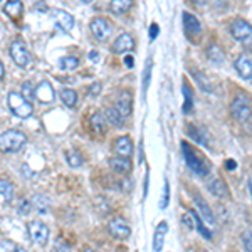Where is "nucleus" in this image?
<instances>
[{"label":"nucleus","instance_id":"79ce46f5","mask_svg":"<svg viewBox=\"0 0 252 252\" xmlns=\"http://www.w3.org/2000/svg\"><path fill=\"white\" fill-rule=\"evenodd\" d=\"M19 212L22 214V215H27L31 212V202H27V200H24L22 204H20V209H19Z\"/></svg>","mask_w":252,"mask_h":252},{"label":"nucleus","instance_id":"c85d7f7f","mask_svg":"<svg viewBox=\"0 0 252 252\" xmlns=\"http://www.w3.org/2000/svg\"><path fill=\"white\" fill-rule=\"evenodd\" d=\"M108 125V118L103 115V113H94L91 116V126L96 129V131H104Z\"/></svg>","mask_w":252,"mask_h":252},{"label":"nucleus","instance_id":"a19ab883","mask_svg":"<svg viewBox=\"0 0 252 252\" xmlns=\"http://www.w3.org/2000/svg\"><path fill=\"white\" fill-rule=\"evenodd\" d=\"M99 93H101V83H94L91 88L88 89V94H89V96H93V97L97 96Z\"/></svg>","mask_w":252,"mask_h":252},{"label":"nucleus","instance_id":"c03bdc74","mask_svg":"<svg viewBox=\"0 0 252 252\" xmlns=\"http://www.w3.org/2000/svg\"><path fill=\"white\" fill-rule=\"evenodd\" d=\"M158 32H160V27H158V24H152V27H150V39H155L158 35Z\"/></svg>","mask_w":252,"mask_h":252},{"label":"nucleus","instance_id":"c756f323","mask_svg":"<svg viewBox=\"0 0 252 252\" xmlns=\"http://www.w3.org/2000/svg\"><path fill=\"white\" fill-rule=\"evenodd\" d=\"M193 78L197 79V83H198V86H200V89H204L205 93H212L214 91V86H212V83H210L209 79L205 78L202 72H198V71H193Z\"/></svg>","mask_w":252,"mask_h":252},{"label":"nucleus","instance_id":"dca6fc26","mask_svg":"<svg viewBox=\"0 0 252 252\" xmlns=\"http://www.w3.org/2000/svg\"><path fill=\"white\" fill-rule=\"evenodd\" d=\"M35 97L40 101V103H52L54 101V89L49 83H40L37 88H35Z\"/></svg>","mask_w":252,"mask_h":252},{"label":"nucleus","instance_id":"bb28decb","mask_svg":"<svg viewBox=\"0 0 252 252\" xmlns=\"http://www.w3.org/2000/svg\"><path fill=\"white\" fill-rule=\"evenodd\" d=\"M106 118L115 128H123L125 126V116L118 111L116 108H108L106 109Z\"/></svg>","mask_w":252,"mask_h":252},{"label":"nucleus","instance_id":"1a4fd4ad","mask_svg":"<svg viewBox=\"0 0 252 252\" xmlns=\"http://www.w3.org/2000/svg\"><path fill=\"white\" fill-rule=\"evenodd\" d=\"M91 32H93V35L97 39V40H101V42H104L109 35H111V26H109V22L106 19H103V17H96V19H93L91 20Z\"/></svg>","mask_w":252,"mask_h":252},{"label":"nucleus","instance_id":"3c124183","mask_svg":"<svg viewBox=\"0 0 252 252\" xmlns=\"http://www.w3.org/2000/svg\"><path fill=\"white\" fill-rule=\"evenodd\" d=\"M97 58H99V56H97V52L96 51H93V52H89V59H93L96 63L97 61Z\"/></svg>","mask_w":252,"mask_h":252},{"label":"nucleus","instance_id":"9b49d317","mask_svg":"<svg viewBox=\"0 0 252 252\" xmlns=\"http://www.w3.org/2000/svg\"><path fill=\"white\" fill-rule=\"evenodd\" d=\"M108 229H109V234L115 235L118 239H126L131 234V227L128 225V222H126L123 217H116V219H113V220H109Z\"/></svg>","mask_w":252,"mask_h":252},{"label":"nucleus","instance_id":"7ed1b4c3","mask_svg":"<svg viewBox=\"0 0 252 252\" xmlns=\"http://www.w3.org/2000/svg\"><path fill=\"white\" fill-rule=\"evenodd\" d=\"M230 34L237 42L242 44L244 49L252 51V26L244 19H234L230 24Z\"/></svg>","mask_w":252,"mask_h":252},{"label":"nucleus","instance_id":"37998d69","mask_svg":"<svg viewBox=\"0 0 252 252\" xmlns=\"http://www.w3.org/2000/svg\"><path fill=\"white\" fill-rule=\"evenodd\" d=\"M212 3H214L215 9H227L229 0H212Z\"/></svg>","mask_w":252,"mask_h":252},{"label":"nucleus","instance_id":"a211bd4d","mask_svg":"<svg viewBox=\"0 0 252 252\" xmlns=\"http://www.w3.org/2000/svg\"><path fill=\"white\" fill-rule=\"evenodd\" d=\"M116 109L123 116H128L131 113V94L128 91L120 93L116 97Z\"/></svg>","mask_w":252,"mask_h":252},{"label":"nucleus","instance_id":"4c0bfd02","mask_svg":"<svg viewBox=\"0 0 252 252\" xmlns=\"http://www.w3.org/2000/svg\"><path fill=\"white\" fill-rule=\"evenodd\" d=\"M54 251L56 252H71V247H69V244L64 241V239H58L54 244Z\"/></svg>","mask_w":252,"mask_h":252},{"label":"nucleus","instance_id":"864d4df0","mask_svg":"<svg viewBox=\"0 0 252 252\" xmlns=\"http://www.w3.org/2000/svg\"><path fill=\"white\" fill-rule=\"evenodd\" d=\"M3 78V66H2V63H0V79Z\"/></svg>","mask_w":252,"mask_h":252},{"label":"nucleus","instance_id":"5701e85b","mask_svg":"<svg viewBox=\"0 0 252 252\" xmlns=\"http://www.w3.org/2000/svg\"><path fill=\"white\" fill-rule=\"evenodd\" d=\"M189 212H190V215H192V217H193L195 229L198 230V234H200L204 239H207V241H210V239H212V232H210V230L205 227V223H204L205 220H204V219H202L200 215H198L197 212H195V210H189Z\"/></svg>","mask_w":252,"mask_h":252},{"label":"nucleus","instance_id":"6ab92c4d","mask_svg":"<svg viewBox=\"0 0 252 252\" xmlns=\"http://www.w3.org/2000/svg\"><path fill=\"white\" fill-rule=\"evenodd\" d=\"M109 166L115 170L116 173H128L131 170V161L126 157H113L109 158Z\"/></svg>","mask_w":252,"mask_h":252},{"label":"nucleus","instance_id":"c9c22d12","mask_svg":"<svg viewBox=\"0 0 252 252\" xmlns=\"http://www.w3.org/2000/svg\"><path fill=\"white\" fill-rule=\"evenodd\" d=\"M168 204H170V184H168V180H165L163 195H161V200H160V209L165 210L166 207H168Z\"/></svg>","mask_w":252,"mask_h":252},{"label":"nucleus","instance_id":"6e6552de","mask_svg":"<svg viewBox=\"0 0 252 252\" xmlns=\"http://www.w3.org/2000/svg\"><path fill=\"white\" fill-rule=\"evenodd\" d=\"M182 19H184V31H185L187 37L190 40H195L197 37H200V34H202L200 20L195 17L193 14H190V12H184V14H182Z\"/></svg>","mask_w":252,"mask_h":252},{"label":"nucleus","instance_id":"a878e982","mask_svg":"<svg viewBox=\"0 0 252 252\" xmlns=\"http://www.w3.org/2000/svg\"><path fill=\"white\" fill-rule=\"evenodd\" d=\"M3 10H5L7 15H10L12 19H20V15H22V2L20 0H9L7 2V5L3 7Z\"/></svg>","mask_w":252,"mask_h":252},{"label":"nucleus","instance_id":"4be33fe9","mask_svg":"<svg viewBox=\"0 0 252 252\" xmlns=\"http://www.w3.org/2000/svg\"><path fill=\"white\" fill-rule=\"evenodd\" d=\"M182 91H184V97H185L182 111H184L185 115H190V113L193 111V91L187 81H184V88H182Z\"/></svg>","mask_w":252,"mask_h":252},{"label":"nucleus","instance_id":"f8f14e48","mask_svg":"<svg viewBox=\"0 0 252 252\" xmlns=\"http://www.w3.org/2000/svg\"><path fill=\"white\" fill-rule=\"evenodd\" d=\"M51 14L61 31H64V32L72 31V27H74V17H72L71 14H67V12H64V10H59V9H52Z\"/></svg>","mask_w":252,"mask_h":252},{"label":"nucleus","instance_id":"de8ad7c7","mask_svg":"<svg viewBox=\"0 0 252 252\" xmlns=\"http://www.w3.org/2000/svg\"><path fill=\"white\" fill-rule=\"evenodd\" d=\"M195 7H205L207 5V0H190Z\"/></svg>","mask_w":252,"mask_h":252},{"label":"nucleus","instance_id":"b1692460","mask_svg":"<svg viewBox=\"0 0 252 252\" xmlns=\"http://www.w3.org/2000/svg\"><path fill=\"white\" fill-rule=\"evenodd\" d=\"M207 58L214 64H222L223 59H225V54H223V51L217 44H210V46L207 47Z\"/></svg>","mask_w":252,"mask_h":252},{"label":"nucleus","instance_id":"603ef678","mask_svg":"<svg viewBox=\"0 0 252 252\" xmlns=\"http://www.w3.org/2000/svg\"><path fill=\"white\" fill-rule=\"evenodd\" d=\"M247 189H249V193H251V198H252V178H249V182H247Z\"/></svg>","mask_w":252,"mask_h":252},{"label":"nucleus","instance_id":"5fc2aeb1","mask_svg":"<svg viewBox=\"0 0 252 252\" xmlns=\"http://www.w3.org/2000/svg\"><path fill=\"white\" fill-rule=\"evenodd\" d=\"M14 252H27V251H24L22 247H15V251Z\"/></svg>","mask_w":252,"mask_h":252},{"label":"nucleus","instance_id":"39448f33","mask_svg":"<svg viewBox=\"0 0 252 252\" xmlns=\"http://www.w3.org/2000/svg\"><path fill=\"white\" fill-rule=\"evenodd\" d=\"M7 103H9L10 111L19 118H29L32 115V111H34L29 99H26V97L22 94H19V93H10V94L7 96Z\"/></svg>","mask_w":252,"mask_h":252},{"label":"nucleus","instance_id":"4468645a","mask_svg":"<svg viewBox=\"0 0 252 252\" xmlns=\"http://www.w3.org/2000/svg\"><path fill=\"white\" fill-rule=\"evenodd\" d=\"M193 202L195 205H197V210H198V215H200L202 219L210 223V225H215V217H214V212L212 209H210V205L207 204V200L202 195H193Z\"/></svg>","mask_w":252,"mask_h":252},{"label":"nucleus","instance_id":"a18cd8bd","mask_svg":"<svg viewBox=\"0 0 252 252\" xmlns=\"http://www.w3.org/2000/svg\"><path fill=\"white\" fill-rule=\"evenodd\" d=\"M150 172H146V177H145V185H143V198H146L148 195V184H150Z\"/></svg>","mask_w":252,"mask_h":252},{"label":"nucleus","instance_id":"393cba45","mask_svg":"<svg viewBox=\"0 0 252 252\" xmlns=\"http://www.w3.org/2000/svg\"><path fill=\"white\" fill-rule=\"evenodd\" d=\"M133 5V0H111L109 3V10L116 15H121L125 12H128Z\"/></svg>","mask_w":252,"mask_h":252},{"label":"nucleus","instance_id":"2eb2a0df","mask_svg":"<svg viewBox=\"0 0 252 252\" xmlns=\"http://www.w3.org/2000/svg\"><path fill=\"white\" fill-rule=\"evenodd\" d=\"M133 46H135V40L129 34H126L123 32L121 35H118V39L115 40V44H113V52L115 54H123V52L129 51Z\"/></svg>","mask_w":252,"mask_h":252},{"label":"nucleus","instance_id":"7c9ffc66","mask_svg":"<svg viewBox=\"0 0 252 252\" xmlns=\"http://www.w3.org/2000/svg\"><path fill=\"white\" fill-rule=\"evenodd\" d=\"M0 193L3 195L5 200H12V197H14V185L9 180H0Z\"/></svg>","mask_w":252,"mask_h":252},{"label":"nucleus","instance_id":"f3484780","mask_svg":"<svg viewBox=\"0 0 252 252\" xmlns=\"http://www.w3.org/2000/svg\"><path fill=\"white\" fill-rule=\"evenodd\" d=\"M168 232V223L166 222H160L155 230V237H153V251L155 252H161L165 244V235Z\"/></svg>","mask_w":252,"mask_h":252},{"label":"nucleus","instance_id":"0eeeda50","mask_svg":"<svg viewBox=\"0 0 252 252\" xmlns=\"http://www.w3.org/2000/svg\"><path fill=\"white\" fill-rule=\"evenodd\" d=\"M10 58L14 59V63L19 67H27L31 64V54L27 51L26 44L20 42V40H14L10 44Z\"/></svg>","mask_w":252,"mask_h":252},{"label":"nucleus","instance_id":"473e14b6","mask_svg":"<svg viewBox=\"0 0 252 252\" xmlns=\"http://www.w3.org/2000/svg\"><path fill=\"white\" fill-rule=\"evenodd\" d=\"M66 160L69 166H72V168H79V166L83 165V157H81L78 152H67Z\"/></svg>","mask_w":252,"mask_h":252},{"label":"nucleus","instance_id":"ddd939ff","mask_svg":"<svg viewBox=\"0 0 252 252\" xmlns=\"http://www.w3.org/2000/svg\"><path fill=\"white\" fill-rule=\"evenodd\" d=\"M187 135H189L195 143L202 145V146H207L209 148L210 143H209V133L204 126H197V125H187Z\"/></svg>","mask_w":252,"mask_h":252},{"label":"nucleus","instance_id":"09e8293b","mask_svg":"<svg viewBox=\"0 0 252 252\" xmlns=\"http://www.w3.org/2000/svg\"><path fill=\"white\" fill-rule=\"evenodd\" d=\"M225 166H227V170H234L235 166H237V163H235V160H227Z\"/></svg>","mask_w":252,"mask_h":252},{"label":"nucleus","instance_id":"20e7f679","mask_svg":"<svg viewBox=\"0 0 252 252\" xmlns=\"http://www.w3.org/2000/svg\"><path fill=\"white\" fill-rule=\"evenodd\" d=\"M27 138L24 133L17 129H9V131L0 135V152L2 153H14L19 152L24 145H26Z\"/></svg>","mask_w":252,"mask_h":252},{"label":"nucleus","instance_id":"e433bc0d","mask_svg":"<svg viewBox=\"0 0 252 252\" xmlns=\"http://www.w3.org/2000/svg\"><path fill=\"white\" fill-rule=\"evenodd\" d=\"M22 96L26 97V99H32V97H35V89L29 81L22 84Z\"/></svg>","mask_w":252,"mask_h":252},{"label":"nucleus","instance_id":"f03ea898","mask_svg":"<svg viewBox=\"0 0 252 252\" xmlns=\"http://www.w3.org/2000/svg\"><path fill=\"white\" fill-rule=\"evenodd\" d=\"M230 113L239 123H246L252 116V99L246 93H239L234 96L232 103H230Z\"/></svg>","mask_w":252,"mask_h":252},{"label":"nucleus","instance_id":"412c9836","mask_svg":"<svg viewBox=\"0 0 252 252\" xmlns=\"http://www.w3.org/2000/svg\"><path fill=\"white\" fill-rule=\"evenodd\" d=\"M207 189H209V192L215 195L217 198H229V189H227V185L223 184L220 178L212 180L209 185H207Z\"/></svg>","mask_w":252,"mask_h":252},{"label":"nucleus","instance_id":"2f4dec72","mask_svg":"<svg viewBox=\"0 0 252 252\" xmlns=\"http://www.w3.org/2000/svg\"><path fill=\"white\" fill-rule=\"evenodd\" d=\"M79 64V59L74 58V56H67V58H63L59 61V66L63 69H67V71H72V69H76Z\"/></svg>","mask_w":252,"mask_h":252},{"label":"nucleus","instance_id":"ea45409f","mask_svg":"<svg viewBox=\"0 0 252 252\" xmlns=\"http://www.w3.org/2000/svg\"><path fill=\"white\" fill-rule=\"evenodd\" d=\"M182 222H184L190 230L195 229V222H193V217L190 215V212H187V214L184 215V217H182Z\"/></svg>","mask_w":252,"mask_h":252},{"label":"nucleus","instance_id":"9d476101","mask_svg":"<svg viewBox=\"0 0 252 252\" xmlns=\"http://www.w3.org/2000/svg\"><path fill=\"white\" fill-rule=\"evenodd\" d=\"M234 67L242 79L252 81V58L251 56H247V54L237 56V59L234 61Z\"/></svg>","mask_w":252,"mask_h":252},{"label":"nucleus","instance_id":"58836bf2","mask_svg":"<svg viewBox=\"0 0 252 252\" xmlns=\"http://www.w3.org/2000/svg\"><path fill=\"white\" fill-rule=\"evenodd\" d=\"M242 246L246 252H252V234L251 232H244L242 234Z\"/></svg>","mask_w":252,"mask_h":252},{"label":"nucleus","instance_id":"f257e3e1","mask_svg":"<svg viewBox=\"0 0 252 252\" xmlns=\"http://www.w3.org/2000/svg\"><path fill=\"white\" fill-rule=\"evenodd\" d=\"M182 153H184V160L187 166H189L193 173H197L198 177H207V175H209L210 166L207 165V161L204 158H200L195 153V150L187 143V141H182Z\"/></svg>","mask_w":252,"mask_h":252},{"label":"nucleus","instance_id":"8fccbe9b","mask_svg":"<svg viewBox=\"0 0 252 252\" xmlns=\"http://www.w3.org/2000/svg\"><path fill=\"white\" fill-rule=\"evenodd\" d=\"M138 161L143 163V143H140V153H138Z\"/></svg>","mask_w":252,"mask_h":252},{"label":"nucleus","instance_id":"f704fd0d","mask_svg":"<svg viewBox=\"0 0 252 252\" xmlns=\"http://www.w3.org/2000/svg\"><path fill=\"white\" fill-rule=\"evenodd\" d=\"M152 69H153V61L150 59V61H148V64H146L145 76H143V94H146V91H148L150 79H152Z\"/></svg>","mask_w":252,"mask_h":252},{"label":"nucleus","instance_id":"aec40b11","mask_svg":"<svg viewBox=\"0 0 252 252\" xmlns=\"http://www.w3.org/2000/svg\"><path fill=\"white\" fill-rule=\"evenodd\" d=\"M115 148H116V153L120 157H126V158H128L133 153L131 138H129V136H120V138H116Z\"/></svg>","mask_w":252,"mask_h":252},{"label":"nucleus","instance_id":"49530a36","mask_svg":"<svg viewBox=\"0 0 252 252\" xmlns=\"http://www.w3.org/2000/svg\"><path fill=\"white\" fill-rule=\"evenodd\" d=\"M125 64H126L128 67H133V66H135V59H133V56H126V58H125Z\"/></svg>","mask_w":252,"mask_h":252},{"label":"nucleus","instance_id":"cd10ccee","mask_svg":"<svg viewBox=\"0 0 252 252\" xmlns=\"http://www.w3.org/2000/svg\"><path fill=\"white\" fill-rule=\"evenodd\" d=\"M59 96H61V101L69 108H74L76 104H78V93L72 91V89H63V91L59 93Z\"/></svg>","mask_w":252,"mask_h":252},{"label":"nucleus","instance_id":"6e6d98bb","mask_svg":"<svg viewBox=\"0 0 252 252\" xmlns=\"http://www.w3.org/2000/svg\"><path fill=\"white\" fill-rule=\"evenodd\" d=\"M83 2H84V3H91L93 0H83Z\"/></svg>","mask_w":252,"mask_h":252},{"label":"nucleus","instance_id":"4d7b16f0","mask_svg":"<svg viewBox=\"0 0 252 252\" xmlns=\"http://www.w3.org/2000/svg\"><path fill=\"white\" fill-rule=\"evenodd\" d=\"M84 252H94V251H93V249H86V251H84Z\"/></svg>","mask_w":252,"mask_h":252},{"label":"nucleus","instance_id":"72a5a7b5","mask_svg":"<svg viewBox=\"0 0 252 252\" xmlns=\"http://www.w3.org/2000/svg\"><path fill=\"white\" fill-rule=\"evenodd\" d=\"M32 204H34V207L39 210V212H47L49 200L44 197V195H34V198H32Z\"/></svg>","mask_w":252,"mask_h":252},{"label":"nucleus","instance_id":"423d86ee","mask_svg":"<svg viewBox=\"0 0 252 252\" xmlns=\"http://www.w3.org/2000/svg\"><path fill=\"white\" fill-rule=\"evenodd\" d=\"M29 235L32 242L44 247L49 241V227L40 220H32L29 222Z\"/></svg>","mask_w":252,"mask_h":252}]
</instances>
